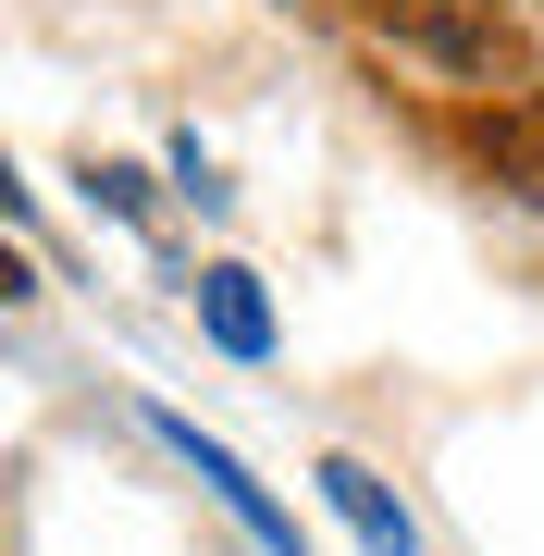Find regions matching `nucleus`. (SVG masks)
<instances>
[{"label": "nucleus", "instance_id": "1", "mask_svg": "<svg viewBox=\"0 0 544 556\" xmlns=\"http://www.w3.org/2000/svg\"><path fill=\"white\" fill-rule=\"evenodd\" d=\"M149 433H162V445L186 457V470H199L211 495H223V507L248 519V544H261V556H309V544H298V519H284V507L261 495V470H248V457L223 445V433H199V420H186V408H149Z\"/></svg>", "mask_w": 544, "mask_h": 556}, {"label": "nucleus", "instance_id": "2", "mask_svg": "<svg viewBox=\"0 0 544 556\" xmlns=\"http://www.w3.org/2000/svg\"><path fill=\"white\" fill-rule=\"evenodd\" d=\"M186 298H199V334L236 358V371H261V358H273V298H261V273H248V260H211Z\"/></svg>", "mask_w": 544, "mask_h": 556}, {"label": "nucleus", "instance_id": "3", "mask_svg": "<svg viewBox=\"0 0 544 556\" xmlns=\"http://www.w3.org/2000/svg\"><path fill=\"white\" fill-rule=\"evenodd\" d=\"M309 482H322V507L346 519V532H359V556H421V519H408L396 495H383V482L359 470V457H322Z\"/></svg>", "mask_w": 544, "mask_h": 556}, {"label": "nucleus", "instance_id": "4", "mask_svg": "<svg viewBox=\"0 0 544 556\" xmlns=\"http://www.w3.org/2000/svg\"><path fill=\"white\" fill-rule=\"evenodd\" d=\"M470 149H483V174H495V186L544 199V100H495L483 124H470Z\"/></svg>", "mask_w": 544, "mask_h": 556}, {"label": "nucleus", "instance_id": "5", "mask_svg": "<svg viewBox=\"0 0 544 556\" xmlns=\"http://www.w3.org/2000/svg\"><path fill=\"white\" fill-rule=\"evenodd\" d=\"M87 199H100L112 223H149V174L137 161H87Z\"/></svg>", "mask_w": 544, "mask_h": 556}]
</instances>
